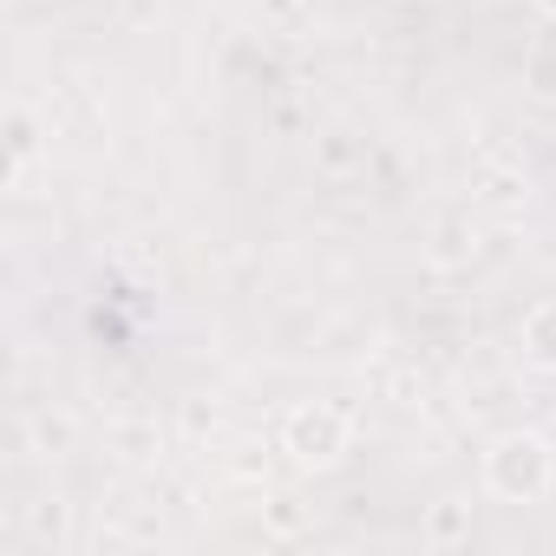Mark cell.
<instances>
[{
    "mask_svg": "<svg viewBox=\"0 0 556 556\" xmlns=\"http://www.w3.org/2000/svg\"><path fill=\"white\" fill-rule=\"evenodd\" d=\"M543 8H556V0H543Z\"/></svg>",
    "mask_w": 556,
    "mask_h": 556,
    "instance_id": "1",
    "label": "cell"
}]
</instances>
